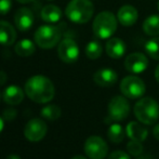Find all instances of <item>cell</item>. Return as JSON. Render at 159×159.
<instances>
[{
  "label": "cell",
  "instance_id": "2",
  "mask_svg": "<svg viewBox=\"0 0 159 159\" xmlns=\"http://www.w3.org/2000/svg\"><path fill=\"white\" fill-rule=\"evenodd\" d=\"M94 12V6L90 0H71L65 9L69 21L76 24H84L90 21Z\"/></svg>",
  "mask_w": 159,
  "mask_h": 159
},
{
  "label": "cell",
  "instance_id": "28",
  "mask_svg": "<svg viewBox=\"0 0 159 159\" xmlns=\"http://www.w3.org/2000/svg\"><path fill=\"white\" fill-rule=\"evenodd\" d=\"M108 159H131V157L124 151H115L108 156Z\"/></svg>",
  "mask_w": 159,
  "mask_h": 159
},
{
  "label": "cell",
  "instance_id": "12",
  "mask_svg": "<svg viewBox=\"0 0 159 159\" xmlns=\"http://www.w3.org/2000/svg\"><path fill=\"white\" fill-rule=\"evenodd\" d=\"M14 24L21 32L30 30L34 24L33 11L28 8H21L14 14Z\"/></svg>",
  "mask_w": 159,
  "mask_h": 159
},
{
  "label": "cell",
  "instance_id": "37",
  "mask_svg": "<svg viewBox=\"0 0 159 159\" xmlns=\"http://www.w3.org/2000/svg\"><path fill=\"white\" fill-rule=\"evenodd\" d=\"M157 8H158V10H159V0H158V2H157Z\"/></svg>",
  "mask_w": 159,
  "mask_h": 159
},
{
  "label": "cell",
  "instance_id": "35",
  "mask_svg": "<svg viewBox=\"0 0 159 159\" xmlns=\"http://www.w3.org/2000/svg\"><path fill=\"white\" fill-rule=\"evenodd\" d=\"M3 126H4L3 119H2V118L0 117V132H1V131H2V129H3Z\"/></svg>",
  "mask_w": 159,
  "mask_h": 159
},
{
  "label": "cell",
  "instance_id": "6",
  "mask_svg": "<svg viewBox=\"0 0 159 159\" xmlns=\"http://www.w3.org/2000/svg\"><path fill=\"white\" fill-rule=\"evenodd\" d=\"M130 114V104L126 96H114L108 103V116L105 122L124 121Z\"/></svg>",
  "mask_w": 159,
  "mask_h": 159
},
{
  "label": "cell",
  "instance_id": "36",
  "mask_svg": "<svg viewBox=\"0 0 159 159\" xmlns=\"http://www.w3.org/2000/svg\"><path fill=\"white\" fill-rule=\"evenodd\" d=\"M71 159H87L86 157H84V156H75V157H73Z\"/></svg>",
  "mask_w": 159,
  "mask_h": 159
},
{
  "label": "cell",
  "instance_id": "8",
  "mask_svg": "<svg viewBox=\"0 0 159 159\" xmlns=\"http://www.w3.org/2000/svg\"><path fill=\"white\" fill-rule=\"evenodd\" d=\"M84 149L86 155L90 159H104L108 152L105 141L98 135L89 136L84 142Z\"/></svg>",
  "mask_w": 159,
  "mask_h": 159
},
{
  "label": "cell",
  "instance_id": "7",
  "mask_svg": "<svg viewBox=\"0 0 159 159\" xmlns=\"http://www.w3.org/2000/svg\"><path fill=\"white\" fill-rule=\"evenodd\" d=\"M146 87L141 78L136 76H128L125 77L120 82V91L128 98H141L145 93Z\"/></svg>",
  "mask_w": 159,
  "mask_h": 159
},
{
  "label": "cell",
  "instance_id": "27",
  "mask_svg": "<svg viewBox=\"0 0 159 159\" xmlns=\"http://www.w3.org/2000/svg\"><path fill=\"white\" fill-rule=\"evenodd\" d=\"M12 8V0H0V14H7Z\"/></svg>",
  "mask_w": 159,
  "mask_h": 159
},
{
  "label": "cell",
  "instance_id": "24",
  "mask_svg": "<svg viewBox=\"0 0 159 159\" xmlns=\"http://www.w3.org/2000/svg\"><path fill=\"white\" fill-rule=\"evenodd\" d=\"M103 48L102 44L96 40L90 41L86 47V55L90 60H96L102 55Z\"/></svg>",
  "mask_w": 159,
  "mask_h": 159
},
{
  "label": "cell",
  "instance_id": "4",
  "mask_svg": "<svg viewBox=\"0 0 159 159\" xmlns=\"http://www.w3.org/2000/svg\"><path fill=\"white\" fill-rule=\"evenodd\" d=\"M117 20L109 11L100 12L93 21V34L100 39H108L117 30Z\"/></svg>",
  "mask_w": 159,
  "mask_h": 159
},
{
  "label": "cell",
  "instance_id": "9",
  "mask_svg": "<svg viewBox=\"0 0 159 159\" xmlns=\"http://www.w3.org/2000/svg\"><path fill=\"white\" fill-rule=\"evenodd\" d=\"M48 127L40 118H33L24 128V135L30 142H39L46 136Z\"/></svg>",
  "mask_w": 159,
  "mask_h": 159
},
{
  "label": "cell",
  "instance_id": "14",
  "mask_svg": "<svg viewBox=\"0 0 159 159\" xmlns=\"http://www.w3.org/2000/svg\"><path fill=\"white\" fill-rule=\"evenodd\" d=\"M117 19L121 25L126 26V27L132 26L136 23L139 19L138 10L132 6H124L118 10Z\"/></svg>",
  "mask_w": 159,
  "mask_h": 159
},
{
  "label": "cell",
  "instance_id": "16",
  "mask_svg": "<svg viewBox=\"0 0 159 159\" xmlns=\"http://www.w3.org/2000/svg\"><path fill=\"white\" fill-rule=\"evenodd\" d=\"M16 39V32L9 22L0 21V44L12 46Z\"/></svg>",
  "mask_w": 159,
  "mask_h": 159
},
{
  "label": "cell",
  "instance_id": "13",
  "mask_svg": "<svg viewBox=\"0 0 159 159\" xmlns=\"http://www.w3.org/2000/svg\"><path fill=\"white\" fill-rule=\"evenodd\" d=\"M117 73L111 68H102L95 71L93 75V80L98 86L100 87H111L117 81Z\"/></svg>",
  "mask_w": 159,
  "mask_h": 159
},
{
  "label": "cell",
  "instance_id": "25",
  "mask_svg": "<svg viewBox=\"0 0 159 159\" xmlns=\"http://www.w3.org/2000/svg\"><path fill=\"white\" fill-rule=\"evenodd\" d=\"M145 51L154 60H159V37L155 36L145 43Z\"/></svg>",
  "mask_w": 159,
  "mask_h": 159
},
{
  "label": "cell",
  "instance_id": "15",
  "mask_svg": "<svg viewBox=\"0 0 159 159\" xmlns=\"http://www.w3.org/2000/svg\"><path fill=\"white\" fill-rule=\"evenodd\" d=\"M106 53L111 59H120L126 52V44L119 38H111L106 42Z\"/></svg>",
  "mask_w": 159,
  "mask_h": 159
},
{
  "label": "cell",
  "instance_id": "22",
  "mask_svg": "<svg viewBox=\"0 0 159 159\" xmlns=\"http://www.w3.org/2000/svg\"><path fill=\"white\" fill-rule=\"evenodd\" d=\"M126 131L119 124H111L107 130V136L113 143H121L125 140Z\"/></svg>",
  "mask_w": 159,
  "mask_h": 159
},
{
  "label": "cell",
  "instance_id": "26",
  "mask_svg": "<svg viewBox=\"0 0 159 159\" xmlns=\"http://www.w3.org/2000/svg\"><path fill=\"white\" fill-rule=\"evenodd\" d=\"M142 142H139V141L130 140V142L127 145V151L130 155L132 156H140L143 153V146L141 144Z\"/></svg>",
  "mask_w": 159,
  "mask_h": 159
},
{
  "label": "cell",
  "instance_id": "18",
  "mask_svg": "<svg viewBox=\"0 0 159 159\" xmlns=\"http://www.w3.org/2000/svg\"><path fill=\"white\" fill-rule=\"evenodd\" d=\"M126 133L129 136L130 140L139 141V142H143L144 140H146L148 131L145 127H143L142 125H140L139 122L131 121L128 124L126 128Z\"/></svg>",
  "mask_w": 159,
  "mask_h": 159
},
{
  "label": "cell",
  "instance_id": "31",
  "mask_svg": "<svg viewBox=\"0 0 159 159\" xmlns=\"http://www.w3.org/2000/svg\"><path fill=\"white\" fill-rule=\"evenodd\" d=\"M153 135H154V138H155L156 140L159 141V124L156 125V126L154 127V129H153Z\"/></svg>",
  "mask_w": 159,
  "mask_h": 159
},
{
  "label": "cell",
  "instance_id": "34",
  "mask_svg": "<svg viewBox=\"0 0 159 159\" xmlns=\"http://www.w3.org/2000/svg\"><path fill=\"white\" fill-rule=\"evenodd\" d=\"M16 1H19L20 3H30V2L35 1V0H16Z\"/></svg>",
  "mask_w": 159,
  "mask_h": 159
},
{
  "label": "cell",
  "instance_id": "10",
  "mask_svg": "<svg viewBox=\"0 0 159 159\" xmlns=\"http://www.w3.org/2000/svg\"><path fill=\"white\" fill-rule=\"evenodd\" d=\"M57 55L64 63H75L79 57V48L70 38H65L59 43Z\"/></svg>",
  "mask_w": 159,
  "mask_h": 159
},
{
  "label": "cell",
  "instance_id": "17",
  "mask_svg": "<svg viewBox=\"0 0 159 159\" xmlns=\"http://www.w3.org/2000/svg\"><path fill=\"white\" fill-rule=\"evenodd\" d=\"M2 98L9 105H19L24 98V92L19 86H9L4 89Z\"/></svg>",
  "mask_w": 159,
  "mask_h": 159
},
{
  "label": "cell",
  "instance_id": "30",
  "mask_svg": "<svg viewBox=\"0 0 159 159\" xmlns=\"http://www.w3.org/2000/svg\"><path fill=\"white\" fill-rule=\"evenodd\" d=\"M7 79H8V77H7V74L4 73V71L0 70V86L4 84V82L7 81Z\"/></svg>",
  "mask_w": 159,
  "mask_h": 159
},
{
  "label": "cell",
  "instance_id": "29",
  "mask_svg": "<svg viewBox=\"0 0 159 159\" xmlns=\"http://www.w3.org/2000/svg\"><path fill=\"white\" fill-rule=\"evenodd\" d=\"M17 113L14 108H7L6 111H3V118L7 121H12L15 117H16Z\"/></svg>",
  "mask_w": 159,
  "mask_h": 159
},
{
  "label": "cell",
  "instance_id": "3",
  "mask_svg": "<svg viewBox=\"0 0 159 159\" xmlns=\"http://www.w3.org/2000/svg\"><path fill=\"white\" fill-rule=\"evenodd\" d=\"M134 115L144 125H154L159 117V105L154 98H143L134 105Z\"/></svg>",
  "mask_w": 159,
  "mask_h": 159
},
{
  "label": "cell",
  "instance_id": "11",
  "mask_svg": "<svg viewBox=\"0 0 159 159\" xmlns=\"http://www.w3.org/2000/svg\"><path fill=\"white\" fill-rule=\"evenodd\" d=\"M125 67L129 73L141 74L148 67V60L143 53H131L125 60Z\"/></svg>",
  "mask_w": 159,
  "mask_h": 159
},
{
  "label": "cell",
  "instance_id": "23",
  "mask_svg": "<svg viewBox=\"0 0 159 159\" xmlns=\"http://www.w3.org/2000/svg\"><path fill=\"white\" fill-rule=\"evenodd\" d=\"M61 108L57 105H48V106L43 107L40 111V115L42 118L47 120H50V121H54L57 120L61 117Z\"/></svg>",
  "mask_w": 159,
  "mask_h": 159
},
{
  "label": "cell",
  "instance_id": "1",
  "mask_svg": "<svg viewBox=\"0 0 159 159\" xmlns=\"http://www.w3.org/2000/svg\"><path fill=\"white\" fill-rule=\"evenodd\" d=\"M25 93L34 102L46 104L54 98V84L46 76L36 75L26 81Z\"/></svg>",
  "mask_w": 159,
  "mask_h": 159
},
{
  "label": "cell",
  "instance_id": "20",
  "mask_svg": "<svg viewBox=\"0 0 159 159\" xmlns=\"http://www.w3.org/2000/svg\"><path fill=\"white\" fill-rule=\"evenodd\" d=\"M143 30L146 35L155 37L159 36V15H151L143 22Z\"/></svg>",
  "mask_w": 159,
  "mask_h": 159
},
{
  "label": "cell",
  "instance_id": "19",
  "mask_svg": "<svg viewBox=\"0 0 159 159\" xmlns=\"http://www.w3.org/2000/svg\"><path fill=\"white\" fill-rule=\"evenodd\" d=\"M40 16L44 22L55 23L62 19V11L59 7L54 6V4H47L42 8Z\"/></svg>",
  "mask_w": 159,
  "mask_h": 159
},
{
  "label": "cell",
  "instance_id": "21",
  "mask_svg": "<svg viewBox=\"0 0 159 159\" xmlns=\"http://www.w3.org/2000/svg\"><path fill=\"white\" fill-rule=\"evenodd\" d=\"M14 51L20 57H30L35 53L36 48L34 42L30 39H23L15 44Z\"/></svg>",
  "mask_w": 159,
  "mask_h": 159
},
{
  "label": "cell",
  "instance_id": "33",
  "mask_svg": "<svg viewBox=\"0 0 159 159\" xmlns=\"http://www.w3.org/2000/svg\"><path fill=\"white\" fill-rule=\"evenodd\" d=\"M155 78H156V80L159 82V65L157 67H156V70H155Z\"/></svg>",
  "mask_w": 159,
  "mask_h": 159
},
{
  "label": "cell",
  "instance_id": "5",
  "mask_svg": "<svg viewBox=\"0 0 159 159\" xmlns=\"http://www.w3.org/2000/svg\"><path fill=\"white\" fill-rule=\"evenodd\" d=\"M62 30L57 26L43 25L40 26L35 33V42L42 49H51L60 42Z\"/></svg>",
  "mask_w": 159,
  "mask_h": 159
},
{
  "label": "cell",
  "instance_id": "32",
  "mask_svg": "<svg viewBox=\"0 0 159 159\" xmlns=\"http://www.w3.org/2000/svg\"><path fill=\"white\" fill-rule=\"evenodd\" d=\"M6 159H21V158H20V156L15 155V154H11V155H9Z\"/></svg>",
  "mask_w": 159,
  "mask_h": 159
}]
</instances>
